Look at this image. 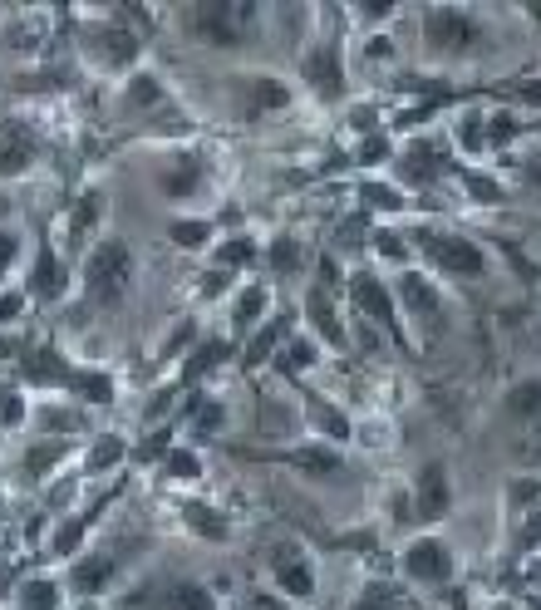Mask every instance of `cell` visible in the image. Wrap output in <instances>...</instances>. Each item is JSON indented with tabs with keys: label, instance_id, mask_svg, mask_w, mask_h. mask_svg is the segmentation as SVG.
Here are the masks:
<instances>
[{
	"label": "cell",
	"instance_id": "6da1fadb",
	"mask_svg": "<svg viewBox=\"0 0 541 610\" xmlns=\"http://www.w3.org/2000/svg\"><path fill=\"white\" fill-rule=\"evenodd\" d=\"M256 25V5L251 0H197L187 10V30L207 45H241Z\"/></svg>",
	"mask_w": 541,
	"mask_h": 610
},
{
	"label": "cell",
	"instance_id": "7a4b0ae2",
	"mask_svg": "<svg viewBox=\"0 0 541 610\" xmlns=\"http://www.w3.org/2000/svg\"><path fill=\"white\" fill-rule=\"evenodd\" d=\"M128 281H133V251L119 237H104V242L89 251V261H84V291H89V301L94 305L123 301Z\"/></svg>",
	"mask_w": 541,
	"mask_h": 610
},
{
	"label": "cell",
	"instance_id": "3957f363",
	"mask_svg": "<svg viewBox=\"0 0 541 610\" xmlns=\"http://www.w3.org/2000/svg\"><path fill=\"white\" fill-rule=\"evenodd\" d=\"M482 40V25L473 10L463 5H428L423 10V50L428 55H468Z\"/></svg>",
	"mask_w": 541,
	"mask_h": 610
},
{
	"label": "cell",
	"instance_id": "277c9868",
	"mask_svg": "<svg viewBox=\"0 0 541 610\" xmlns=\"http://www.w3.org/2000/svg\"><path fill=\"white\" fill-rule=\"evenodd\" d=\"M419 251L428 256L433 271L443 276H458V281H478L487 276V256L478 242L458 237V232H419Z\"/></svg>",
	"mask_w": 541,
	"mask_h": 610
},
{
	"label": "cell",
	"instance_id": "5b68a950",
	"mask_svg": "<svg viewBox=\"0 0 541 610\" xmlns=\"http://www.w3.org/2000/svg\"><path fill=\"white\" fill-rule=\"evenodd\" d=\"M301 69H305V84H310L325 104H335V99L345 94V60H340V40L315 45V50L301 60Z\"/></svg>",
	"mask_w": 541,
	"mask_h": 610
},
{
	"label": "cell",
	"instance_id": "8992f818",
	"mask_svg": "<svg viewBox=\"0 0 541 610\" xmlns=\"http://www.w3.org/2000/svg\"><path fill=\"white\" fill-rule=\"evenodd\" d=\"M271 576H276V586H281L291 601H310V596H315V566H310V556H305L296 542L271 547Z\"/></svg>",
	"mask_w": 541,
	"mask_h": 610
},
{
	"label": "cell",
	"instance_id": "52a82bcc",
	"mask_svg": "<svg viewBox=\"0 0 541 610\" xmlns=\"http://www.w3.org/2000/svg\"><path fill=\"white\" fill-rule=\"evenodd\" d=\"M404 576L419 581V586H443L453 576V556H448V547L438 537H419L404 551Z\"/></svg>",
	"mask_w": 541,
	"mask_h": 610
},
{
	"label": "cell",
	"instance_id": "ba28073f",
	"mask_svg": "<svg viewBox=\"0 0 541 610\" xmlns=\"http://www.w3.org/2000/svg\"><path fill=\"white\" fill-rule=\"evenodd\" d=\"M448 507H453V492H448L443 463H423L419 478H414V517L419 522H443Z\"/></svg>",
	"mask_w": 541,
	"mask_h": 610
},
{
	"label": "cell",
	"instance_id": "9c48e42d",
	"mask_svg": "<svg viewBox=\"0 0 541 610\" xmlns=\"http://www.w3.org/2000/svg\"><path fill=\"white\" fill-rule=\"evenodd\" d=\"M40 143L25 123H0V178H20L25 168H35Z\"/></svg>",
	"mask_w": 541,
	"mask_h": 610
},
{
	"label": "cell",
	"instance_id": "30bf717a",
	"mask_svg": "<svg viewBox=\"0 0 541 610\" xmlns=\"http://www.w3.org/2000/svg\"><path fill=\"white\" fill-rule=\"evenodd\" d=\"M30 296L35 301H60L64 291H69V271H64V261L55 256V246L40 242L35 246V266H30Z\"/></svg>",
	"mask_w": 541,
	"mask_h": 610
},
{
	"label": "cell",
	"instance_id": "8fae6325",
	"mask_svg": "<svg viewBox=\"0 0 541 610\" xmlns=\"http://www.w3.org/2000/svg\"><path fill=\"white\" fill-rule=\"evenodd\" d=\"M123 606L128 610H217V601H212L207 586L178 581V586H168L163 596H138V601H123Z\"/></svg>",
	"mask_w": 541,
	"mask_h": 610
},
{
	"label": "cell",
	"instance_id": "7c38bea8",
	"mask_svg": "<svg viewBox=\"0 0 541 610\" xmlns=\"http://www.w3.org/2000/svg\"><path fill=\"white\" fill-rule=\"evenodd\" d=\"M69 374H74V369L60 360L55 345H40V350H25V355H20V379L35 384V389H50V384H64V389H69Z\"/></svg>",
	"mask_w": 541,
	"mask_h": 610
},
{
	"label": "cell",
	"instance_id": "4fadbf2b",
	"mask_svg": "<svg viewBox=\"0 0 541 610\" xmlns=\"http://www.w3.org/2000/svg\"><path fill=\"white\" fill-rule=\"evenodd\" d=\"M350 301L360 305L374 325H394V301H389V286H384L374 271H355V276H350Z\"/></svg>",
	"mask_w": 541,
	"mask_h": 610
},
{
	"label": "cell",
	"instance_id": "5bb4252c",
	"mask_svg": "<svg viewBox=\"0 0 541 610\" xmlns=\"http://www.w3.org/2000/svg\"><path fill=\"white\" fill-rule=\"evenodd\" d=\"M305 320L320 330V340H325V345H335V350H345V345H350V330L340 325V315H335V305H330V291H325V286H310V296H305Z\"/></svg>",
	"mask_w": 541,
	"mask_h": 610
},
{
	"label": "cell",
	"instance_id": "9a60e30c",
	"mask_svg": "<svg viewBox=\"0 0 541 610\" xmlns=\"http://www.w3.org/2000/svg\"><path fill=\"white\" fill-rule=\"evenodd\" d=\"M94 55H99V64H109V69H128V64H138L143 45H138V35H133V30L109 25V30H99V35H94Z\"/></svg>",
	"mask_w": 541,
	"mask_h": 610
},
{
	"label": "cell",
	"instance_id": "2e32d148",
	"mask_svg": "<svg viewBox=\"0 0 541 610\" xmlns=\"http://www.w3.org/2000/svg\"><path fill=\"white\" fill-rule=\"evenodd\" d=\"M291 104V89L271 74H246V119H261L271 109H286Z\"/></svg>",
	"mask_w": 541,
	"mask_h": 610
},
{
	"label": "cell",
	"instance_id": "e0dca14e",
	"mask_svg": "<svg viewBox=\"0 0 541 610\" xmlns=\"http://www.w3.org/2000/svg\"><path fill=\"white\" fill-rule=\"evenodd\" d=\"M438 168H443V158H438V148H433L428 138H414V143L399 153V178H404V183H433Z\"/></svg>",
	"mask_w": 541,
	"mask_h": 610
},
{
	"label": "cell",
	"instance_id": "ac0fdd59",
	"mask_svg": "<svg viewBox=\"0 0 541 610\" xmlns=\"http://www.w3.org/2000/svg\"><path fill=\"white\" fill-rule=\"evenodd\" d=\"M182 527L192 532V537H202V542H227V517L212 507V502H187L182 507Z\"/></svg>",
	"mask_w": 541,
	"mask_h": 610
},
{
	"label": "cell",
	"instance_id": "d6986e66",
	"mask_svg": "<svg viewBox=\"0 0 541 610\" xmlns=\"http://www.w3.org/2000/svg\"><path fill=\"white\" fill-rule=\"evenodd\" d=\"M69 586H74L79 596H99V591H109V586H114V561H109V556H84V561L74 566Z\"/></svg>",
	"mask_w": 541,
	"mask_h": 610
},
{
	"label": "cell",
	"instance_id": "ffe728a7",
	"mask_svg": "<svg viewBox=\"0 0 541 610\" xmlns=\"http://www.w3.org/2000/svg\"><path fill=\"white\" fill-rule=\"evenodd\" d=\"M399 296H404V305H409L419 320H438V291L423 281L419 271H404V276H399Z\"/></svg>",
	"mask_w": 541,
	"mask_h": 610
},
{
	"label": "cell",
	"instance_id": "44dd1931",
	"mask_svg": "<svg viewBox=\"0 0 541 610\" xmlns=\"http://www.w3.org/2000/svg\"><path fill=\"white\" fill-rule=\"evenodd\" d=\"M69 389L79 394V399H89V404H114V379L104 374V369H74L69 374Z\"/></svg>",
	"mask_w": 541,
	"mask_h": 610
},
{
	"label": "cell",
	"instance_id": "7402d4cb",
	"mask_svg": "<svg viewBox=\"0 0 541 610\" xmlns=\"http://www.w3.org/2000/svg\"><path fill=\"white\" fill-rule=\"evenodd\" d=\"M64 453H69V438H45V443H30V448H25V458H20V468H25L30 478H45V473L60 463Z\"/></svg>",
	"mask_w": 541,
	"mask_h": 610
},
{
	"label": "cell",
	"instance_id": "603a6c76",
	"mask_svg": "<svg viewBox=\"0 0 541 610\" xmlns=\"http://www.w3.org/2000/svg\"><path fill=\"white\" fill-rule=\"evenodd\" d=\"M197 183H202V168H197V158H192V153H182L178 163H168V168H163V192H168V197H192Z\"/></svg>",
	"mask_w": 541,
	"mask_h": 610
},
{
	"label": "cell",
	"instance_id": "cb8c5ba5",
	"mask_svg": "<svg viewBox=\"0 0 541 610\" xmlns=\"http://www.w3.org/2000/svg\"><path fill=\"white\" fill-rule=\"evenodd\" d=\"M99 212H104V197H99V192H84V197L74 202V212H69V242L74 246L89 242V232H94Z\"/></svg>",
	"mask_w": 541,
	"mask_h": 610
},
{
	"label": "cell",
	"instance_id": "d4e9b609",
	"mask_svg": "<svg viewBox=\"0 0 541 610\" xmlns=\"http://www.w3.org/2000/svg\"><path fill=\"white\" fill-rule=\"evenodd\" d=\"M286 330H291V315H276L271 325H261V330H256V340H251V350H246V365H266V360H271V350L286 340Z\"/></svg>",
	"mask_w": 541,
	"mask_h": 610
},
{
	"label": "cell",
	"instance_id": "484cf974",
	"mask_svg": "<svg viewBox=\"0 0 541 610\" xmlns=\"http://www.w3.org/2000/svg\"><path fill=\"white\" fill-rule=\"evenodd\" d=\"M20 610H60V586L55 581H45V576H35V581H25L20 586Z\"/></svg>",
	"mask_w": 541,
	"mask_h": 610
},
{
	"label": "cell",
	"instance_id": "4316f807",
	"mask_svg": "<svg viewBox=\"0 0 541 610\" xmlns=\"http://www.w3.org/2000/svg\"><path fill=\"white\" fill-rule=\"evenodd\" d=\"M507 414H517V419H541V379H522V384L507 394Z\"/></svg>",
	"mask_w": 541,
	"mask_h": 610
},
{
	"label": "cell",
	"instance_id": "83f0119b",
	"mask_svg": "<svg viewBox=\"0 0 541 610\" xmlns=\"http://www.w3.org/2000/svg\"><path fill=\"white\" fill-rule=\"evenodd\" d=\"M168 237H173V246H182V251H197V246L212 242V222H202V217H182V222H173L168 227Z\"/></svg>",
	"mask_w": 541,
	"mask_h": 610
},
{
	"label": "cell",
	"instance_id": "f1b7e54d",
	"mask_svg": "<svg viewBox=\"0 0 541 610\" xmlns=\"http://www.w3.org/2000/svg\"><path fill=\"white\" fill-rule=\"evenodd\" d=\"M266 261H271V271H281V276L301 271V242H296V237H276L271 251H266Z\"/></svg>",
	"mask_w": 541,
	"mask_h": 610
},
{
	"label": "cell",
	"instance_id": "f546056e",
	"mask_svg": "<svg viewBox=\"0 0 541 610\" xmlns=\"http://www.w3.org/2000/svg\"><path fill=\"white\" fill-rule=\"evenodd\" d=\"M291 463H301V468L320 473V478L340 473V453H335V448H301V453H291Z\"/></svg>",
	"mask_w": 541,
	"mask_h": 610
},
{
	"label": "cell",
	"instance_id": "4dcf8cb0",
	"mask_svg": "<svg viewBox=\"0 0 541 610\" xmlns=\"http://www.w3.org/2000/svg\"><path fill=\"white\" fill-rule=\"evenodd\" d=\"M350 610H399V591L394 586H384V581H369L360 591V601Z\"/></svg>",
	"mask_w": 541,
	"mask_h": 610
},
{
	"label": "cell",
	"instance_id": "1f68e13d",
	"mask_svg": "<svg viewBox=\"0 0 541 610\" xmlns=\"http://www.w3.org/2000/svg\"><path fill=\"white\" fill-rule=\"evenodd\" d=\"M360 192H364V207H374V212H399L404 207V192L389 183H364Z\"/></svg>",
	"mask_w": 541,
	"mask_h": 610
},
{
	"label": "cell",
	"instance_id": "d6a6232c",
	"mask_svg": "<svg viewBox=\"0 0 541 610\" xmlns=\"http://www.w3.org/2000/svg\"><path fill=\"white\" fill-rule=\"evenodd\" d=\"M227 355H232V350H227L222 340H207V345H202V350H197V355L187 360V369H182V374H187V379H197V374H207V369H217V365H222V360H227Z\"/></svg>",
	"mask_w": 541,
	"mask_h": 610
},
{
	"label": "cell",
	"instance_id": "836d02e7",
	"mask_svg": "<svg viewBox=\"0 0 541 610\" xmlns=\"http://www.w3.org/2000/svg\"><path fill=\"white\" fill-rule=\"evenodd\" d=\"M163 468H168V478H178V483H187V478H202V458H197L192 448H173V453L163 458Z\"/></svg>",
	"mask_w": 541,
	"mask_h": 610
},
{
	"label": "cell",
	"instance_id": "e575fe53",
	"mask_svg": "<svg viewBox=\"0 0 541 610\" xmlns=\"http://www.w3.org/2000/svg\"><path fill=\"white\" fill-rule=\"evenodd\" d=\"M261 310H266V291H261V286H246L241 301H237V325L241 330H251V325L261 320Z\"/></svg>",
	"mask_w": 541,
	"mask_h": 610
},
{
	"label": "cell",
	"instance_id": "d590c367",
	"mask_svg": "<svg viewBox=\"0 0 541 610\" xmlns=\"http://www.w3.org/2000/svg\"><path fill=\"white\" fill-rule=\"evenodd\" d=\"M305 409H310V419H315V424L325 428L330 438H350V419H340V414H335L330 404H320V399H310Z\"/></svg>",
	"mask_w": 541,
	"mask_h": 610
},
{
	"label": "cell",
	"instance_id": "8d00e7d4",
	"mask_svg": "<svg viewBox=\"0 0 541 610\" xmlns=\"http://www.w3.org/2000/svg\"><path fill=\"white\" fill-rule=\"evenodd\" d=\"M94 517H99V512H89V517H79V522H64L60 527V537H55V556H69V551L79 547V542H84V532H89V522H94Z\"/></svg>",
	"mask_w": 541,
	"mask_h": 610
},
{
	"label": "cell",
	"instance_id": "74e56055",
	"mask_svg": "<svg viewBox=\"0 0 541 610\" xmlns=\"http://www.w3.org/2000/svg\"><path fill=\"white\" fill-rule=\"evenodd\" d=\"M123 458V443L119 438H99V443H94V453H89V463H84V468H89V473H104V468H114V463H119Z\"/></svg>",
	"mask_w": 541,
	"mask_h": 610
},
{
	"label": "cell",
	"instance_id": "f35d334b",
	"mask_svg": "<svg viewBox=\"0 0 541 610\" xmlns=\"http://www.w3.org/2000/svg\"><path fill=\"white\" fill-rule=\"evenodd\" d=\"M158 99H163V84H158L153 74H138L133 89H128V104H133V109H148V104H158Z\"/></svg>",
	"mask_w": 541,
	"mask_h": 610
},
{
	"label": "cell",
	"instance_id": "ab89813d",
	"mask_svg": "<svg viewBox=\"0 0 541 610\" xmlns=\"http://www.w3.org/2000/svg\"><path fill=\"white\" fill-rule=\"evenodd\" d=\"M251 256H256V246L246 242V237H232V242L217 246V266H246Z\"/></svg>",
	"mask_w": 541,
	"mask_h": 610
},
{
	"label": "cell",
	"instance_id": "60d3db41",
	"mask_svg": "<svg viewBox=\"0 0 541 610\" xmlns=\"http://www.w3.org/2000/svg\"><path fill=\"white\" fill-rule=\"evenodd\" d=\"M25 419V399L15 389H0V428H20Z\"/></svg>",
	"mask_w": 541,
	"mask_h": 610
},
{
	"label": "cell",
	"instance_id": "b9f144b4",
	"mask_svg": "<svg viewBox=\"0 0 541 610\" xmlns=\"http://www.w3.org/2000/svg\"><path fill=\"white\" fill-rule=\"evenodd\" d=\"M458 138H463L468 153H482V148H487V143H482V114H468V119L458 123Z\"/></svg>",
	"mask_w": 541,
	"mask_h": 610
},
{
	"label": "cell",
	"instance_id": "7bdbcfd3",
	"mask_svg": "<svg viewBox=\"0 0 541 610\" xmlns=\"http://www.w3.org/2000/svg\"><path fill=\"white\" fill-rule=\"evenodd\" d=\"M374 251H379V256H389V261H404V256H409L404 237H394V232H374Z\"/></svg>",
	"mask_w": 541,
	"mask_h": 610
},
{
	"label": "cell",
	"instance_id": "ee69618b",
	"mask_svg": "<svg viewBox=\"0 0 541 610\" xmlns=\"http://www.w3.org/2000/svg\"><path fill=\"white\" fill-rule=\"evenodd\" d=\"M286 369H305V365H315V345H305V340H291L286 345V360H281Z\"/></svg>",
	"mask_w": 541,
	"mask_h": 610
},
{
	"label": "cell",
	"instance_id": "f6af8a7d",
	"mask_svg": "<svg viewBox=\"0 0 541 610\" xmlns=\"http://www.w3.org/2000/svg\"><path fill=\"white\" fill-rule=\"evenodd\" d=\"M463 183L473 187V197H478V202H497V197H502L492 178H478V173H463Z\"/></svg>",
	"mask_w": 541,
	"mask_h": 610
},
{
	"label": "cell",
	"instance_id": "bcb514c9",
	"mask_svg": "<svg viewBox=\"0 0 541 610\" xmlns=\"http://www.w3.org/2000/svg\"><path fill=\"white\" fill-rule=\"evenodd\" d=\"M517 547H522V551H537V547H541V507L532 512V517H527V527H522Z\"/></svg>",
	"mask_w": 541,
	"mask_h": 610
},
{
	"label": "cell",
	"instance_id": "7dc6e473",
	"mask_svg": "<svg viewBox=\"0 0 541 610\" xmlns=\"http://www.w3.org/2000/svg\"><path fill=\"white\" fill-rule=\"evenodd\" d=\"M15 256H20V237L15 232H0V276L15 266Z\"/></svg>",
	"mask_w": 541,
	"mask_h": 610
},
{
	"label": "cell",
	"instance_id": "c3c4849f",
	"mask_svg": "<svg viewBox=\"0 0 541 610\" xmlns=\"http://www.w3.org/2000/svg\"><path fill=\"white\" fill-rule=\"evenodd\" d=\"M217 428H222V409L217 404H202L197 409V433H217Z\"/></svg>",
	"mask_w": 541,
	"mask_h": 610
},
{
	"label": "cell",
	"instance_id": "681fc988",
	"mask_svg": "<svg viewBox=\"0 0 541 610\" xmlns=\"http://www.w3.org/2000/svg\"><path fill=\"white\" fill-rule=\"evenodd\" d=\"M389 158V138H369L360 148V163H384Z\"/></svg>",
	"mask_w": 541,
	"mask_h": 610
},
{
	"label": "cell",
	"instance_id": "f907efd6",
	"mask_svg": "<svg viewBox=\"0 0 541 610\" xmlns=\"http://www.w3.org/2000/svg\"><path fill=\"white\" fill-rule=\"evenodd\" d=\"M173 448H168V433H153L143 448H138V458H168Z\"/></svg>",
	"mask_w": 541,
	"mask_h": 610
},
{
	"label": "cell",
	"instance_id": "816d5d0a",
	"mask_svg": "<svg viewBox=\"0 0 541 610\" xmlns=\"http://www.w3.org/2000/svg\"><path fill=\"white\" fill-rule=\"evenodd\" d=\"M20 305H25V296H20V291H5V296H0V325H10V320L20 315Z\"/></svg>",
	"mask_w": 541,
	"mask_h": 610
},
{
	"label": "cell",
	"instance_id": "f5cc1de1",
	"mask_svg": "<svg viewBox=\"0 0 541 610\" xmlns=\"http://www.w3.org/2000/svg\"><path fill=\"white\" fill-rule=\"evenodd\" d=\"M492 138L502 143V138H512V119L507 114H497V123H492Z\"/></svg>",
	"mask_w": 541,
	"mask_h": 610
},
{
	"label": "cell",
	"instance_id": "db71d44e",
	"mask_svg": "<svg viewBox=\"0 0 541 610\" xmlns=\"http://www.w3.org/2000/svg\"><path fill=\"white\" fill-rule=\"evenodd\" d=\"M527 183H532V192H537V197H541V158H537V163H532V168H527Z\"/></svg>",
	"mask_w": 541,
	"mask_h": 610
},
{
	"label": "cell",
	"instance_id": "11a10c76",
	"mask_svg": "<svg viewBox=\"0 0 541 610\" xmlns=\"http://www.w3.org/2000/svg\"><path fill=\"white\" fill-rule=\"evenodd\" d=\"M522 99H532V104H541V84H527V89H522Z\"/></svg>",
	"mask_w": 541,
	"mask_h": 610
},
{
	"label": "cell",
	"instance_id": "9f6ffc18",
	"mask_svg": "<svg viewBox=\"0 0 541 610\" xmlns=\"http://www.w3.org/2000/svg\"><path fill=\"white\" fill-rule=\"evenodd\" d=\"M532 586H537V591H541V561H537V566H532Z\"/></svg>",
	"mask_w": 541,
	"mask_h": 610
},
{
	"label": "cell",
	"instance_id": "6f0895ef",
	"mask_svg": "<svg viewBox=\"0 0 541 610\" xmlns=\"http://www.w3.org/2000/svg\"><path fill=\"white\" fill-rule=\"evenodd\" d=\"M492 610H522V606H492Z\"/></svg>",
	"mask_w": 541,
	"mask_h": 610
},
{
	"label": "cell",
	"instance_id": "680465c9",
	"mask_svg": "<svg viewBox=\"0 0 541 610\" xmlns=\"http://www.w3.org/2000/svg\"><path fill=\"white\" fill-rule=\"evenodd\" d=\"M532 610H541V601H537V606H532Z\"/></svg>",
	"mask_w": 541,
	"mask_h": 610
}]
</instances>
